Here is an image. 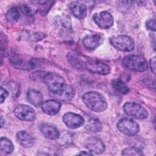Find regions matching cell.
I'll return each mask as SVG.
<instances>
[{"mask_svg":"<svg viewBox=\"0 0 156 156\" xmlns=\"http://www.w3.org/2000/svg\"><path fill=\"white\" fill-rule=\"evenodd\" d=\"M51 95L57 99L68 102L72 100L76 94L74 88L64 82H58L48 86Z\"/></svg>","mask_w":156,"mask_h":156,"instance_id":"1","label":"cell"},{"mask_svg":"<svg viewBox=\"0 0 156 156\" xmlns=\"http://www.w3.org/2000/svg\"><path fill=\"white\" fill-rule=\"evenodd\" d=\"M84 104L91 110L95 112H101L107 108V103L105 98L96 91H90L82 96Z\"/></svg>","mask_w":156,"mask_h":156,"instance_id":"2","label":"cell"},{"mask_svg":"<svg viewBox=\"0 0 156 156\" xmlns=\"http://www.w3.org/2000/svg\"><path fill=\"white\" fill-rule=\"evenodd\" d=\"M122 63L127 69L136 72H144L148 68L146 60L144 57L136 55H129L124 57Z\"/></svg>","mask_w":156,"mask_h":156,"instance_id":"3","label":"cell"},{"mask_svg":"<svg viewBox=\"0 0 156 156\" xmlns=\"http://www.w3.org/2000/svg\"><path fill=\"white\" fill-rule=\"evenodd\" d=\"M110 43L116 49L124 52H130L133 50L135 46L132 38L125 35L112 37L110 38Z\"/></svg>","mask_w":156,"mask_h":156,"instance_id":"4","label":"cell"},{"mask_svg":"<svg viewBox=\"0 0 156 156\" xmlns=\"http://www.w3.org/2000/svg\"><path fill=\"white\" fill-rule=\"evenodd\" d=\"M123 109L128 116L136 119H146L149 115L147 110L141 105L136 102H126L123 106Z\"/></svg>","mask_w":156,"mask_h":156,"instance_id":"5","label":"cell"},{"mask_svg":"<svg viewBox=\"0 0 156 156\" xmlns=\"http://www.w3.org/2000/svg\"><path fill=\"white\" fill-rule=\"evenodd\" d=\"M116 127L121 133L127 136L136 135L140 129L138 124L133 119L128 118L121 119L117 122Z\"/></svg>","mask_w":156,"mask_h":156,"instance_id":"6","label":"cell"},{"mask_svg":"<svg viewBox=\"0 0 156 156\" xmlns=\"http://www.w3.org/2000/svg\"><path fill=\"white\" fill-rule=\"evenodd\" d=\"M14 114L18 119L24 121H32L36 116L34 109L24 104L18 105L14 109Z\"/></svg>","mask_w":156,"mask_h":156,"instance_id":"7","label":"cell"},{"mask_svg":"<svg viewBox=\"0 0 156 156\" xmlns=\"http://www.w3.org/2000/svg\"><path fill=\"white\" fill-rule=\"evenodd\" d=\"M95 23L101 29H107L113 24V17L112 15L107 11L100 13H95L93 16Z\"/></svg>","mask_w":156,"mask_h":156,"instance_id":"8","label":"cell"},{"mask_svg":"<svg viewBox=\"0 0 156 156\" xmlns=\"http://www.w3.org/2000/svg\"><path fill=\"white\" fill-rule=\"evenodd\" d=\"M85 67L90 72L101 75H107L110 71V67L107 65L97 60H88L86 62Z\"/></svg>","mask_w":156,"mask_h":156,"instance_id":"9","label":"cell"},{"mask_svg":"<svg viewBox=\"0 0 156 156\" xmlns=\"http://www.w3.org/2000/svg\"><path fill=\"white\" fill-rule=\"evenodd\" d=\"M85 147L93 154H100L104 152L105 149L104 143L98 138L91 136L87 138L85 143Z\"/></svg>","mask_w":156,"mask_h":156,"instance_id":"10","label":"cell"},{"mask_svg":"<svg viewBox=\"0 0 156 156\" xmlns=\"http://www.w3.org/2000/svg\"><path fill=\"white\" fill-rule=\"evenodd\" d=\"M63 121L70 129H77L82 126L85 122V120L83 117L73 112L65 113L63 116Z\"/></svg>","mask_w":156,"mask_h":156,"instance_id":"11","label":"cell"},{"mask_svg":"<svg viewBox=\"0 0 156 156\" xmlns=\"http://www.w3.org/2000/svg\"><path fill=\"white\" fill-rule=\"evenodd\" d=\"M10 62L15 68L23 70H31L35 68L37 66V63L35 60L27 62L15 55L10 57Z\"/></svg>","mask_w":156,"mask_h":156,"instance_id":"12","label":"cell"},{"mask_svg":"<svg viewBox=\"0 0 156 156\" xmlns=\"http://www.w3.org/2000/svg\"><path fill=\"white\" fill-rule=\"evenodd\" d=\"M40 130L43 135L49 140H56L60 136V133L57 129L50 123H41L40 126Z\"/></svg>","mask_w":156,"mask_h":156,"instance_id":"13","label":"cell"},{"mask_svg":"<svg viewBox=\"0 0 156 156\" xmlns=\"http://www.w3.org/2000/svg\"><path fill=\"white\" fill-rule=\"evenodd\" d=\"M41 109L44 113L49 115H55L60 110L61 103L55 99L47 100L41 105Z\"/></svg>","mask_w":156,"mask_h":156,"instance_id":"14","label":"cell"},{"mask_svg":"<svg viewBox=\"0 0 156 156\" xmlns=\"http://www.w3.org/2000/svg\"><path fill=\"white\" fill-rule=\"evenodd\" d=\"M102 37L98 34H91L85 37L82 43L85 48L89 50H93L98 48L102 43Z\"/></svg>","mask_w":156,"mask_h":156,"instance_id":"15","label":"cell"},{"mask_svg":"<svg viewBox=\"0 0 156 156\" xmlns=\"http://www.w3.org/2000/svg\"><path fill=\"white\" fill-rule=\"evenodd\" d=\"M73 14L79 19H82L87 15V7L80 1H72L69 4Z\"/></svg>","mask_w":156,"mask_h":156,"instance_id":"16","label":"cell"},{"mask_svg":"<svg viewBox=\"0 0 156 156\" xmlns=\"http://www.w3.org/2000/svg\"><path fill=\"white\" fill-rule=\"evenodd\" d=\"M17 141L24 147H32L34 144V138L26 130H20L16 134Z\"/></svg>","mask_w":156,"mask_h":156,"instance_id":"17","label":"cell"},{"mask_svg":"<svg viewBox=\"0 0 156 156\" xmlns=\"http://www.w3.org/2000/svg\"><path fill=\"white\" fill-rule=\"evenodd\" d=\"M28 102L32 105L38 107L43 103V95L40 91L35 89H29L26 94Z\"/></svg>","mask_w":156,"mask_h":156,"instance_id":"18","label":"cell"},{"mask_svg":"<svg viewBox=\"0 0 156 156\" xmlns=\"http://www.w3.org/2000/svg\"><path fill=\"white\" fill-rule=\"evenodd\" d=\"M66 58L68 63L74 68L83 69L85 67L86 63L82 57L75 51H70L67 53Z\"/></svg>","mask_w":156,"mask_h":156,"instance_id":"19","label":"cell"},{"mask_svg":"<svg viewBox=\"0 0 156 156\" xmlns=\"http://www.w3.org/2000/svg\"><path fill=\"white\" fill-rule=\"evenodd\" d=\"M112 85L116 91L122 94H126L129 92V87L122 80L119 79H114L112 80Z\"/></svg>","mask_w":156,"mask_h":156,"instance_id":"20","label":"cell"},{"mask_svg":"<svg viewBox=\"0 0 156 156\" xmlns=\"http://www.w3.org/2000/svg\"><path fill=\"white\" fill-rule=\"evenodd\" d=\"M57 24H58L64 30L67 31L73 30L71 18L66 15H63L62 16H58V19L57 20Z\"/></svg>","mask_w":156,"mask_h":156,"instance_id":"21","label":"cell"},{"mask_svg":"<svg viewBox=\"0 0 156 156\" xmlns=\"http://www.w3.org/2000/svg\"><path fill=\"white\" fill-rule=\"evenodd\" d=\"M58 82H64L63 79L59 74L51 73V72H46L44 77L43 78V82H44L48 86L54 83Z\"/></svg>","mask_w":156,"mask_h":156,"instance_id":"22","label":"cell"},{"mask_svg":"<svg viewBox=\"0 0 156 156\" xmlns=\"http://www.w3.org/2000/svg\"><path fill=\"white\" fill-rule=\"evenodd\" d=\"M85 128L91 132H99L102 129V126L98 119L91 118L87 122Z\"/></svg>","mask_w":156,"mask_h":156,"instance_id":"23","label":"cell"},{"mask_svg":"<svg viewBox=\"0 0 156 156\" xmlns=\"http://www.w3.org/2000/svg\"><path fill=\"white\" fill-rule=\"evenodd\" d=\"M34 4H37L39 5V11L40 13L42 15H46L52 6L54 4L55 1H33Z\"/></svg>","mask_w":156,"mask_h":156,"instance_id":"24","label":"cell"},{"mask_svg":"<svg viewBox=\"0 0 156 156\" xmlns=\"http://www.w3.org/2000/svg\"><path fill=\"white\" fill-rule=\"evenodd\" d=\"M0 149L3 154H9L13 151L14 147L10 140L5 137H1Z\"/></svg>","mask_w":156,"mask_h":156,"instance_id":"25","label":"cell"},{"mask_svg":"<svg viewBox=\"0 0 156 156\" xmlns=\"http://www.w3.org/2000/svg\"><path fill=\"white\" fill-rule=\"evenodd\" d=\"M20 16V10L16 7H12L8 10L5 14L6 20L9 22L14 23L18 20Z\"/></svg>","mask_w":156,"mask_h":156,"instance_id":"26","label":"cell"},{"mask_svg":"<svg viewBox=\"0 0 156 156\" xmlns=\"http://www.w3.org/2000/svg\"><path fill=\"white\" fill-rule=\"evenodd\" d=\"M121 154L122 155H143L144 154L143 152L138 149V147H127L124 148L121 152Z\"/></svg>","mask_w":156,"mask_h":156,"instance_id":"27","label":"cell"},{"mask_svg":"<svg viewBox=\"0 0 156 156\" xmlns=\"http://www.w3.org/2000/svg\"><path fill=\"white\" fill-rule=\"evenodd\" d=\"M20 9L24 14L29 16L35 15L37 12V10L38 9L37 7H35V6H32L31 5H29L27 4H22L20 7Z\"/></svg>","mask_w":156,"mask_h":156,"instance_id":"28","label":"cell"},{"mask_svg":"<svg viewBox=\"0 0 156 156\" xmlns=\"http://www.w3.org/2000/svg\"><path fill=\"white\" fill-rule=\"evenodd\" d=\"M7 87L11 91L13 97H18L21 93V88L19 83L15 82H10L8 83Z\"/></svg>","mask_w":156,"mask_h":156,"instance_id":"29","label":"cell"},{"mask_svg":"<svg viewBox=\"0 0 156 156\" xmlns=\"http://www.w3.org/2000/svg\"><path fill=\"white\" fill-rule=\"evenodd\" d=\"M46 74V71H36L34 73H32L29 77L30 79L37 82H43V78Z\"/></svg>","mask_w":156,"mask_h":156,"instance_id":"30","label":"cell"},{"mask_svg":"<svg viewBox=\"0 0 156 156\" xmlns=\"http://www.w3.org/2000/svg\"><path fill=\"white\" fill-rule=\"evenodd\" d=\"M146 27L149 30L155 31V19L148 20L146 22Z\"/></svg>","mask_w":156,"mask_h":156,"instance_id":"31","label":"cell"},{"mask_svg":"<svg viewBox=\"0 0 156 156\" xmlns=\"http://www.w3.org/2000/svg\"><path fill=\"white\" fill-rule=\"evenodd\" d=\"M9 96V91L2 87H1V103H3L4 101L5 100V99Z\"/></svg>","mask_w":156,"mask_h":156,"instance_id":"32","label":"cell"},{"mask_svg":"<svg viewBox=\"0 0 156 156\" xmlns=\"http://www.w3.org/2000/svg\"><path fill=\"white\" fill-rule=\"evenodd\" d=\"M156 61H155V57H154L153 58H152L150 60V68H151V70L152 71V72L155 74V69H156Z\"/></svg>","mask_w":156,"mask_h":156,"instance_id":"33","label":"cell"},{"mask_svg":"<svg viewBox=\"0 0 156 156\" xmlns=\"http://www.w3.org/2000/svg\"><path fill=\"white\" fill-rule=\"evenodd\" d=\"M77 155H92L93 154L90 151H80V152L77 153Z\"/></svg>","mask_w":156,"mask_h":156,"instance_id":"34","label":"cell"}]
</instances>
